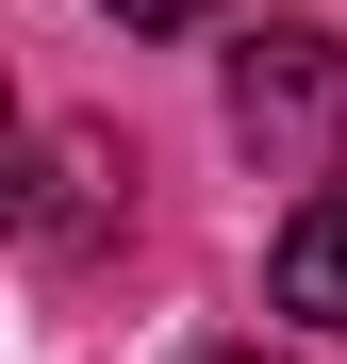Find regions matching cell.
Returning <instances> with one entry per match:
<instances>
[{"label": "cell", "instance_id": "6da1fadb", "mask_svg": "<svg viewBox=\"0 0 347 364\" xmlns=\"http://www.w3.org/2000/svg\"><path fill=\"white\" fill-rule=\"evenodd\" d=\"M231 133L248 149H331L347 133V33L331 17H265L231 50Z\"/></svg>", "mask_w": 347, "mask_h": 364}, {"label": "cell", "instance_id": "7a4b0ae2", "mask_svg": "<svg viewBox=\"0 0 347 364\" xmlns=\"http://www.w3.org/2000/svg\"><path fill=\"white\" fill-rule=\"evenodd\" d=\"M265 298H281L298 331H347V166H331L314 199L265 232Z\"/></svg>", "mask_w": 347, "mask_h": 364}, {"label": "cell", "instance_id": "3957f363", "mask_svg": "<svg viewBox=\"0 0 347 364\" xmlns=\"http://www.w3.org/2000/svg\"><path fill=\"white\" fill-rule=\"evenodd\" d=\"M99 182H116L99 133H50V149H33V232H50V249H99V215H116Z\"/></svg>", "mask_w": 347, "mask_h": 364}, {"label": "cell", "instance_id": "277c9868", "mask_svg": "<svg viewBox=\"0 0 347 364\" xmlns=\"http://www.w3.org/2000/svg\"><path fill=\"white\" fill-rule=\"evenodd\" d=\"M116 17H133V33H182V17H215V0H116Z\"/></svg>", "mask_w": 347, "mask_h": 364}, {"label": "cell", "instance_id": "5b68a950", "mask_svg": "<svg viewBox=\"0 0 347 364\" xmlns=\"http://www.w3.org/2000/svg\"><path fill=\"white\" fill-rule=\"evenodd\" d=\"M215 364H281V348H215Z\"/></svg>", "mask_w": 347, "mask_h": 364}]
</instances>
